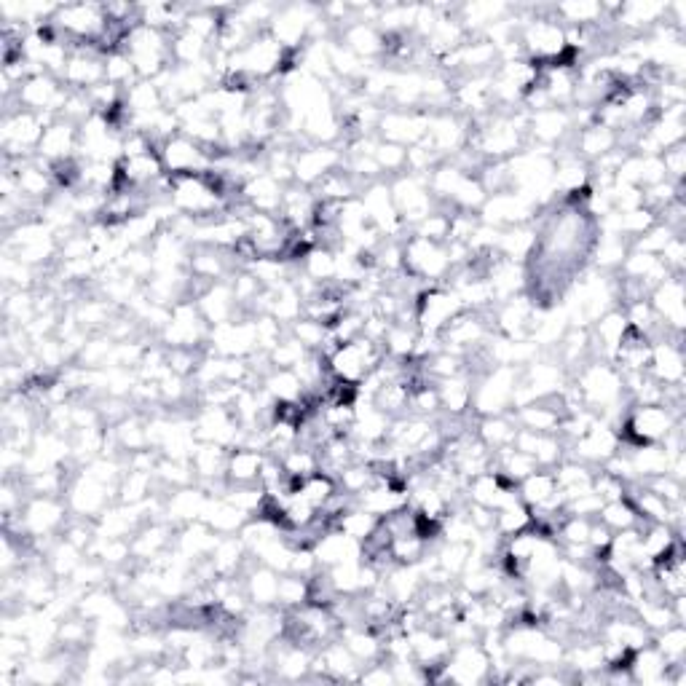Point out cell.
I'll list each match as a JSON object with an SVG mask.
<instances>
[{
	"label": "cell",
	"instance_id": "1",
	"mask_svg": "<svg viewBox=\"0 0 686 686\" xmlns=\"http://www.w3.org/2000/svg\"><path fill=\"white\" fill-rule=\"evenodd\" d=\"M73 151H78V126L62 121V118L51 121L38 145V156L57 164V161L73 159Z\"/></svg>",
	"mask_w": 686,
	"mask_h": 686
},
{
	"label": "cell",
	"instance_id": "2",
	"mask_svg": "<svg viewBox=\"0 0 686 686\" xmlns=\"http://www.w3.org/2000/svg\"><path fill=\"white\" fill-rule=\"evenodd\" d=\"M266 464V453L258 448H234L228 451L226 464V480L228 486H250V483H260V469Z\"/></svg>",
	"mask_w": 686,
	"mask_h": 686
},
{
	"label": "cell",
	"instance_id": "3",
	"mask_svg": "<svg viewBox=\"0 0 686 686\" xmlns=\"http://www.w3.org/2000/svg\"><path fill=\"white\" fill-rule=\"evenodd\" d=\"M528 132L544 145L558 143L563 134L574 132V126H571V113L566 108L536 110L534 116L528 118Z\"/></svg>",
	"mask_w": 686,
	"mask_h": 686
},
{
	"label": "cell",
	"instance_id": "4",
	"mask_svg": "<svg viewBox=\"0 0 686 686\" xmlns=\"http://www.w3.org/2000/svg\"><path fill=\"white\" fill-rule=\"evenodd\" d=\"M244 593L258 609H274L279 606V577L277 571L260 566L252 571L250 579H244Z\"/></svg>",
	"mask_w": 686,
	"mask_h": 686
},
{
	"label": "cell",
	"instance_id": "5",
	"mask_svg": "<svg viewBox=\"0 0 686 686\" xmlns=\"http://www.w3.org/2000/svg\"><path fill=\"white\" fill-rule=\"evenodd\" d=\"M598 520H601L606 528H611L614 534L641 526V518H638V512L633 510V504H630L628 499H617V502L603 504L601 512H598Z\"/></svg>",
	"mask_w": 686,
	"mask_h": 686
}]
</instances>
